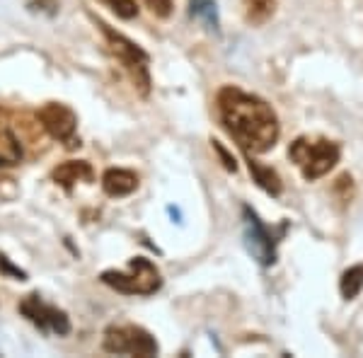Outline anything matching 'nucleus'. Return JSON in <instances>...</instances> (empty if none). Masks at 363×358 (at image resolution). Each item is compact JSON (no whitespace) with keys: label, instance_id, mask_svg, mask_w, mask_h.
<instances>
[{"label":"nucleus","instance_id":"nucleus-8","mask_svg":"<svg viewBox=\"0 0 363 358\" xmlns=\"http://www.w3.org/2000/svg\"><path fill=\"white\" fill-rule=\"evenodd\" d=\"M20 313L27 317L32 325H37L42 332H54V334H68L70 332V320L63 310L46 305L39 296H27L20 303Z\"/></svg>","mask_w":363,"mask_h":358},{"label":"nucleus","instance_id":"nucleus-6","mask_svg":"<svg viewBox=\"0 0 363 358\" xmlns=\"http://www.w3.org/2000/svg\"><path fill=\"white\" fill-rule=\"evenodd\" d=\"M37 116H39V124H42V128L49 133L51 138L66 143L68 148L80 145V140L75 138L78 116H75V111L70 107H66V104H61V102H49V104H44V107L39 109Z\"/></svg>","mask_w":363,"mask_h":358},{"label":"nucleus","instance_id":"nucleus-13","mask_svg":"<svg viewBox=\"0 0 363 358\" xmlns=\"http://www.w3.org/2000/svg\"><path fill=\"white\" fill-rule=\"evenodd\" d=\"M339 291L347 301H354L356 296L363 291V264H356V267H349L347 272L342 274V281H339Z\"/></svg>","mask_w":363,"mask_h":358},{"label":"nucleus","instance_id":"nucleus-12","mask_svg":"<svg viewBox=\"0 0 363 358\" xmlns=\"http://www.w3.org/2000/svg\"><path fill=\"white\" fill-rule=\"evenodd\" d=\"M22 160V145L13 131H0V167H13Z\"/></svg>","mask_w":363,"mask_h":358},{"label":"nucleus","instance_id":"nucleus-5","mask_svg":"<svg viewBox=\"0 0 363 358\" xmlns=\"http://www.w3.org/2000/svg\"><path fill=\"white\" fill-rule=\"evenodd\" d=\"M104 351L109 354H131V356H155L157 342L153 334H148L143 327L126 325V327H109L104 332Z\"/></svg>","mask_w":363,"mask_h":358},{"label":"nucleus","instance_id":"nucleus-9","mask_svg":"<svg viewBox=\"0 0 363 358\" xmlns=\"http://www.w3.org/2000/svg\"><path fill=\"white\" fill-rule=\"evenodd\" d=\"M102 189L107 196L121 198L128 196L138 189V174L131 172V169H121V167H112L102 174Z\"/></svg>","mask_w":363,"mask_h":358},{"label":"nucleus","instance_id":"nucleus-2","mask_svg":"<svg viewBox=\"0 0 363 358\" xmlns=\"http://www.w3.org/2000/svg\"><path fill=\"white\" fill-rule=\"evenodd\" d=\"M339 155H342L339 145L325 138H296L289 148V157L301 167L308 181L325 177L339 162Z\"/></svg>","mask_w":363,"mask_h":358},{"label":"nucleus","instance_id":"nucleus-4","mask_svg":"<svg viewBox=\"0 0 363 358\" xmlns=\"http://www.w3.org/2000/svg\"><path fill=\"white\" fill-rule=\"evenodd\" d=\"M99 29H102L104 39H107V46L109 51L119 58L121 66L126 68V73L131 75V83L133 87L140 92V95H148L150 92V75H148V54H145L140 46H136L131 42V39H126L124 34L114 32L109 25H104V22H97Z\"/></svg>","mask_w":363,"mask_h":358},{"label":"nucleus","instance_id":"nucleus-10","mask_svg":"<svg viewBox=\"0 0 363 358\" xmlns=\"http://www.w3.org/2000/svg\"><path fill=\"white\" fill-rule=\"evenodd\" d=\"M92 177H95L92 167H90V162H85V160H68L54 169V179L63 189H70V186L78 184V181H92Z\"/></svg>","mask_w":363,"mask_h":358},{"label":"nucleus","instance_id":"nucleus-17","mask_svg":"<svg viewBox=\"0 0 363 358\" xmlns=\"http://www.w3.org/2000/svg\"><path fill=\"white\" fill-rule=\"evenodd\" d=\"M335 196L339 198V201H351L354 198V179H351V174H342L337 181H335Z\"/></svg>","mask_w":363,"mask_h":358},{"label":"nucleus","instance_id":"nucleus-15","mask_svg":"<svg viewBox=\"0 0 363 358\" xmlns=\"http://www.w3.org/2000/svg\"><path fill=\"white\" fill-rule=\"evenodd\" d=\"M191 15L206 22V27L218 29V8L213 0H191Z\"/></svg>","mask_w":363,"mask_h":358},{"label":"nucleus","instance_id":"nucleus-11","mask_svg":"<svg viewBox=\"0 0 363 358\" xmlns=\"http://www.w3.org/2000/svg\"><path fill=\"white\" fill-rule=\"evenodd\" d=\"M247 165H250V172H252V177H255L257 184H259L267 194H272V196H279L281 189H284V184H281V177L277 174V169L257 162L250 152H247Z\"/></svg>","mask_w":363,"mask_h":358},{"label":"nucleus","instance_id":"nucleus-3","mask_svg":"<svg viewBox=\"0 0 363 358\" xmlns=\"http://www.w3.org/2000/svg\"><path fill=\"white\" fill-rule=\"evenodd\" d=\"M104 286L109 289L119 291V293H126V296H153L155 291H160L162 286V279H160V272L155 269V264L145 257H136L131 259V272H102L99 276Z\"/></svg>","mask_w":363,"mask_h":358},{"label":"nucleus","instance_id":"nucleus-7","mask_svg":"<svg viewBox=\"0 0 363 358\" xmlns=\"http://www.w3.org/2000/svg\"><path fill=\"white\" fill-rule=\"evenodd\" d=\"M242 216H245V245H247L250 254L259 264H264V267L274 264L277 262V242H274V235L267 230V225L259 220V216L250 206L242 208Z\"/></svg>","mask_w":363,"mask_h":358},{"label":"nucleus","instance_id":"nucleus-18","mask_svg":"<svg viewBox=\"0 0 363 358\" xmlns=\"http://www.w3.org/2000/svg\"><path fill=\"white\" fill-rule=\"evenodd\" d=\"M145 5H148L150 13L157 17H167L172 13V0H145Z\"/></svg>","mask_w":363,"mask_h":358},{"label":"nucleus","instance_id":"nucleus-1","mask_svg":"<svg viewBox=\"0 0 363 358\" xmlns=\"http://www.w3.org/2000/svg\"><path fill=\"white\" fill-rule=\"evenodd\" d=\"M218 114L225 131L238 140L245 152H267L279 140V119L262 97L250 95L240 87H223L216 97Z\"/></svg>","mask_w":363,"mask_h":358},{"label":"nucleus","instance_id":"nucleus-19","mask_svg":"<svg viewBox=\"0 0 363 358\" xmlns=\"http://www.w3.org/2000/svg\"><path fill=\"white\" fill-rule=\"evenodd\" d=\"M0 272H3V274H10V276H15L17 281H25V279H27V274L22 272V269L13 267L8 257H3V254H0Z\"/></svg>","mask_w":363,"mask_h":358},{"label":"nucleus","instance_id":"nucleus-20","mask_svg":"<svg viewBox=\"0 0 363 358\" xmlns=\"http://www.w3.org/2000/svg\"><path fill=\"white\" fill-rule=\"evenodd\" d=\"M213 150L220 155V160H223L225 169H230V172H235V169H238V165H235V157H233L230 152H228V150L223 148V145L218 143V140H213Z\"/></svg>","mask_w":363,"mask_h":358},{"label":"nucleus","instance_id":"nucleus-14","mask_svg":"<svg viewBox=\"0 0 363 358\" xmlns=\"http://www.w3.org/2000/svg\"><path fill=\"white\" fill-rule=\"evenodd\" d=\"M245 3V17L252 25H264L269 17L274 15L277 0H242Z\"/></svg>","mask_w":363,"mask_h":358},{"label":"nucleus","instance_id":"nucleus-16","mask_svg":"<svg viewBox=\"0 0 363 358\" xmlns=\"http://www.w3.org/2000/svg\"><path fill=\"white\" fill-rule=\"evenodd\" d=\"M99 3L107 5L116 17H121V20H133V17L138 15L136 0H99Z\"/></svg>","mask_w":363,"mask_h":358}]
</instances>
